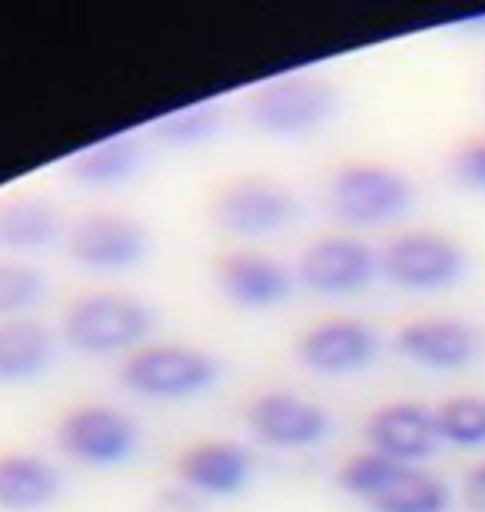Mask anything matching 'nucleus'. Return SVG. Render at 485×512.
Returning <instances> with one entry per match:
<instances>
[{
  "instance_id": "obj_1",
  "label": "nucleus",
  "mask_w": 485,
  "mask_h": 512,
  "mask_svg": "<svg viewBox=\"0 0 485 512\" xmlns=\"http://www.w3.org/2000/svg\"><path fill=\"white\" fill-rule=\"evenodd\" d=\"M157 313L140 296L120 290H94L77 296L64 313V343L80 356H130L150 340Z\"/></svg>"
},
{
  "instance_id": "obj_2",
  "label": "nucleus",
  "mask_w": 485,
  "mask_h": 512,
  "mask_svg": "<svg viewBox=\"0 0 485 512\" xmlns=\"http://www.w3.org/2000/svg\"><path fill=\"white\" fill-rule=\"evenodd\" d=\"M220 360L193 343H143L123 356L117 380L127 393L153 403H183L220 383Z\"/></svg>"
},
{
  "instance_id": "obj_3",
  "label": "nucleus",
  "mask_w": 485,
  "mask_h": 512,
  "mask_svg": "<svg viewBox=\"0 0 485 512\" xmlns=\"http://www.w3.org/2000/svg\"><path fill=\"white\" fill-rule=\"evenodd\" d=\"M416 203V187L402 170L386 163L356 160L329 180V210L346 227H383L399 220Z\"/></svg>"
},
{
  "instance_id": "obj_4",
  "label": "nucleus",
  "mask_w": 485,
  "mask_h": 512,
  "mask_svg": "<svg viewBox=\"0 0 485 512\" xmlns=\"http://www.w3.org/2000/svg\"><path fill=\"white\" fill-rule=\"evenodd\" d=\"M469 270V253L439 230H409L379 250V276L406 293H439Z\"/></svg>"
},
{
  "instance_id": "obj_5",
  "label": "nucleus",
  "mask_w": 485,
  "mask_h": 512,
  "mask_svg": "<svg viewBox=\"0 0 485 512\" xmlns=\"http://www.w3.org/2000/svg\"><path fill=\"white\" fill-rule=\"evenodd\" d=\"M54 436L60 453L90 469L123 466L140 449V423L107 403H84L67 409Z\"/></svg>"
},
{
  "instance_id": "obj_6",
  "label": "nucleus",
  "mask_w": 485,
  "mask_h": 512,
  "mask_svg": "<svg viewBox=\"0 0 485 512\" xmlns=\"http://www.w3.org/2000/svg\"><path fill=\"white\" fill-rule=\"evenodd\" d=\"M336 114V90L323 77L286 74L263 84L246 104V117L270 137H309Z\"/></svg>"
},
{
  "instance_id": "obj_7",
  "label": "nucleus",
  "mask_w": 485,
  "mask_h": 512,
  "mask_svg": "<svg viewBox=\"0 0 485 512\" xmlns=\"http://www.w3.org/2000/svg\"><path fill=\"white\" fill-rule=\"evenodd\" d=\"M299 217L296 193L270 177H240L216 193L213 220L233 237H270Z\"/></svg>"
},
{
  "instance_id": "obj_8",
  "label": "nucleus",
  "mask_w": 485,
  "mask_h": 512,
  "mask_svg": "<svg viewBox=\"0 0 485 512\" xmlns=\"http://www.w3.org/2000/svg\"><path fill=\"white\" fill-rule=\"evenodd\" d=\"M70 260L94 273H123L143 263L150 250V233L137 217L117 210H94L67 227Z\"/></svg>"
},
{
  "instance_id": "obj_9",
  "label": "nucleus",
  "mask_w": 485,
  "mask_h": 512,
  "mask_svg": "<svg viewBox=\"0 0 485 512\" xmlns=\"http://www.w3.org/2000/svg\"><path fill=\"white\" fill-rule=\"evenodd\" d=\"M246 426L263 446L309 449L333 433V416L326 406L293 389H266L246 406Z\"/></svg>"
},
{
  "instance_id": "obj_10",
  "label": "nucleus",
  "mask_w": 485,
  "mask_h": 512,
  "mask_svg": "<svg viewBox=\"0 0 485 512\" xmlns=\"http://www.w3.org/2000/svg\"><path fill=\"white\" fill-rule=\"evenodd\" d=\"M379 276V253L366 240L329 233L313 240L296 263V280L316 296H353Z\"/></svg>"
},
{
  "instance_id": "obj_11",
  "label": "nucleus",
  "mask_w": 485,
  "mask_h": 512,
  "mask_svg": "<svg viewBox=\"0 0 485 512\" xmlns=\"http://www.w3.org/2000/svg\"><path fill=\"white\" fill-rule=\"evenodd\" d=\"M379 356V333L359 316H329L313 323L296 340V360L316 376H353L373 366Z\"/></svg>"
},
{
  "instance_id": "obj_12",
  "label": "nucleus",
  "mask_w": 485,
  "mask_h": 512,
  "mask_svg": "<svg viewBox=\"0 0 485 512\" xmlns=\"http://www.w3.org/2000/svg\"><path fill=\"white\" fill-rule=\"evenodd\" d=\"M396 353L432 373L466 370L479 360L482 333L459 316H422L399 326Z\"/></svg>"
},
{
  "instance_id": "obj_13",
  "label": "nucleus",
  "mask_w": 485,
  "mask_h": 512,
  "mask_svg": "<svg viewBox=\"0 0 485 512\" xmlns=\"http://www.w3.org/2000/svg\"><path fill=\"white\" fill-rule=\"evenodd\" d=\"M363 436L369 449H376L399 466H419L422 459H429L442 446L436 409L416 403V399H396V403L373 409Z\"/></svg>"
},
{
  "instance_id": "obj_14",
  "label": "nucleus",
  "mask_w": 485,
  "mask_h": 512,
  "mask_svg": "<svg viewBox=\"0 0 485 512\" xmlns=\"http://www.w3.org/2000/svg\"><path fill=\"white\" fill-rule=\"evenodd\" d=\"M177 479L193 496L226 499L250 486L256 459L233 439H200L177 456Z\"/></svg>"
},
{
  "instance_id": "obj_15",
  "label": "nucleus",
  "mask_w": 485,
  "mask_h": 512,
  "mask_svg": "<svg viewBox=\"0 0 485 512\" xmlns=\"http://www.w3.org/2000/svg\"><path fill=\"white\" fill-rule=\"evenodd\" d=\"M216 286L243 310H273L296 290L290 266L260 250H233L216 263Z\"/></svg>"
},
{
  "instance_id": "obj_16",
  "label": "nucleus",
  "mask_w": 485,
  "mask_h": 512,
  "mask_svg": "<svg viewBox=\"0 0 485 512\" xmlns=\"http://www.w3.org/2000/svg\"><path fill=\"white\" fill-rule=\"evenodd\" d=\"M64 493V476L47 456L0 453V512H44Z\"/></svg>"
},
{
  "instance_id": "obj_17",
  "label": "nucleus",
  "mask_w": 485,
  "mask_h": 512,
  "mask_svg": "<svg viewBox=\"0 0 485 512\" xmlns=\"http://www.w3.org/2000/svg\"><path fill=\"white\" fill-rule=\"evenodd\" d=\"M67 237V223L60 207L40 197H7L0 200V250L34 253L54 247Z\"/></svg>"
},
{
  "instance_id": "obj_18",
  "label": "nucleus",
  "mask_w": 485,
  "mask_h": 512,
  "mask_svg": "<svg viewBox=\"0 0 485 512\" xmlns=\"http://www.w3.org/2000/svg\"><path fill=\"white\" fill-rule=\"evenodd\" d=\"M57 356V336L40 320H0V383H27L47 373Z\"/></svg>"
},
{
  "instance_id": "obj_19",
  "label": "nucleus",
  "mask_w": 485,
  "mask_h": 512,
  "mask_svg": "<svg viewBox=\"0 0 485 512\" xmlns=\"http://www.w3.org/2000/svg\"><path fill=\"white\" fill-rule=\"evenodd\" d=\"M140 167V143L133 137H107L90 143L70 157V177L90 190H110L117 183L130 180Z\"/></svg>"
},
{
  "instance_id": "obj_20",
  "label": "nucleus",
  "mask_w": 485,
  "mask_h": 512,
  "mask_svg": "<svg viewBox=\"0 0 485 512\" xmlns=\"http://www.w3.org/2000/svg\"><path fill=\"white\" fill-rule=\"evenodd\" d=\"M452 489L446 479L422 466H402L399 476L379 493L369 512H449Z\"/></svg>"
},
{
  "instance_id": "obj_21",
  "label": "nucleus",
  "mask_w": 485,
  "mask_h": 512,
  "mask_svg": "<svg viewBox=\"0 0 485 512\" xmlns=\"http://www.w3.org/2000/svg\"><path fill=\"white\" fill-rule=\"evenodd\" d=\"M439 443L456 449H482L485 446V396H452L436 406Z\"/></svg>"
},
{
  "instance_id": "obj_22",
  "label": "nucleus",
  "mask_w": 485,
  "mask_h": 512,
  "mask_svg": "<svg viewBox=\"0 0 485 512\" xmlns=\"http://www.w3.org/2000/svg\"><path fill=\"white\" fill-rule=\"evenodd\" d=\"M399 469H402L399 463H392V459H386L383 453H376V449L366 446L336 469V486L343 489L346 496L363 499V503L369 506L392 483V479L399 476Z\"/></svg>"
},
{
  "instance_id": "obj_23",
  "label": "nucleus",
  "mask_w": 485,
  "mask_h": 512,
  "mask_svg": "<svg viewBox=\"0 0 485 512\" xmlns=\"http://www.w3.org/2000/svg\"><path fill=\"white\" fill-rule=\"evenodd\" d=\"M220 120H223V110L220 104H187V107H177L170 110L167 117H160L153 124V133L157 140L170 143V147H193V143H203L210 140L216 130H220Z\"/></svg>"
},
{
  "instance_id": "obj_24",
  "label": "nucleus",
  "mask_w": 485,
  "mask_h": 512,
  "mask_svg": "<svg viewBox=\"0 0 485 512\" xmlns=\"http://www.w3.org/2000/svg\"><path fill=\"white\" fill-rule=\"evenodd\" d=\"M44 293V273L20 260H0V320L27 316V310H34L44 300Z\"/></svg>"
},
{
  "instance_id": "obj_25",
  "label": "nucleus",
  "mask_w": 485,
  "mask_h": 512,
  "mask_svg": "<svg viewBox=\"0 0 485 512\" xmlns=\"http://www.w3.org/2000/svg\"><path fill=\"white\" fill-rule=\"evenodd\" d=\"M452 177H456L466 190L485 193V137L469 140L456 157H452Z\"/></svg>"
},
{
  "instance_id": "obj_26",
  "label": "nucleus",
  "mask_w": 485,
  "mask_h": 512,
  "mask_svg": "<svg viewBox=\"0 0 485 512\" xmlns=\"http://www.w3.org/2000/svg\"><path fill=\"white\" fill-rule=\"evenodd\" d=\"M147 512H203V506H200V499L180 486V489H163L147 506Z\"/></svg>"
},
{
  "instance_id": "obj_27",
  "label": "nucleus",
  "mask_w": 485,
  "mask_h": 512,
  "mask_svg": "<svg viewBox=\"0 0 485 512\" xmlns=\"http://www.w3.org/2000/svg\"><path fill=\"white\" fill-rule=\"evenodd\" d=\"M462 499H466L469 512H485V459L466 473V483H462Z\"/></svg>"
}]
</instances>
